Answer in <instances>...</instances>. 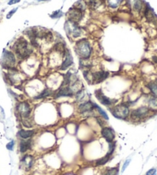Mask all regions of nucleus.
I'll use <instances>...</instances> for the list:
<instances>
[{
    "label": "nucleus",
    "instance_id": "1",
    "mask_svg": "<svg viewBox=\"0 0 157 175\" xmlns=\"http://www.w3.org/2000/svg\"><path fill=\"white\" fill-rule=\"evenodd\" d=\"M14 50L18 56L22 59L28 57L33 53V48L29 45L28 41L23 38H20L16 41L14 45Z\"/></svg>",
    "mask_w": 157,
    "mask_h": 175
},
{
    "label": "nucleus",
    "instance_id": "2",
    "mask_svg": "<svg viewBox=\"0 0 157 175\" xmlns=\"http://www.w3.org/2000/svg\"><path fill=\"white\" fill-rule=\"evenodd\" d=\"M76 52L82 59H89L92 53L90 43L85 39L78 41L76 44Z\"/></svg>",
    "mask_w": 157,
    "mask_h": 175
},
{
    "label": "nucleus",
    "instance_id": "3",
    "mask_svg": "<svg viewBox=\"0 0 157 175\" xmlns=\"http://www.w3.org/2000/svg\"><path fill=\"white\" fill-rule=\"evenodd\" d=\"M112 113L115 117L118 119L125 120L129 117V109L126 105L120 104L112 108Z\"/></svg>",
    "mask_w": 157,
    "mask_h": 175
},
{
    "label": "nucleus",
    "instance_id": "4",
    "mask_svg": "<svg viewBox=\"0 0 157 175\" xmlns=\"http://www.w3.org/2000/svg\"><path fill=\"white\" fill-rule=\"evenodd\" d=\"M16 63V58L13 53L7 50H4L2 56V64L4 67L11 69Z\"/></svg>",
    "mask_w": 157,
    "mask_h": 175
},
{
    "label": "nucleus",
    "instance_id": "5",
    "mask_svg": "<svg viewBox=\"0 0 157 175\" xmlns=\"http://www.w3.org/2000/svg\"><path fill=\"white\" fill-rule=\"evenodd\" d=\"M69 21L77 24L83 18V10L79 7H73L70 9L69 11L67 13Z\"/></svg>",
    "mask_w": 157,
    "mask_h": 175
},
{
    "label": "nucleus",
    "instance_id": "6",
    "mask_svg": "<svg viewBox=\"0 0 157 175\" xmlns=\"http://www.w3.org/2000/svg\"><path fill=\"white\" fill-rule=\"evenodd\" d=\"M65 29L67 34H68L69 36H71L73 38L79 37L82 33L81 29L78 26L77 24L70 22V21L69 20L67 21L66 23L65 24Z\"/></svg>",
    "mask_w": 157,
    "mask_h": 175
},
{
    "label": "nucleus",
    "instance_id": "7",
    "mask_svg": "<svg viewBox=\"0 0 157 175\" xmlns=\"http://www.w3.org/2000/svg\"><path fill=\"white\" fill-rule=\"evenodd\" d=\"M149 113V108L146 106H141L139 108L134 109L131 113V118L134 121H139L146 117Z\"/></svg>",
    "mask_w": 157,
    "mask_h": 175
},
{
    "label": "nucleus",
    "instance_id": "8",
    "mask_svg": "<svg viewBox=\"0 0 157 175\" xmlns=\"http://www.w3.org/2000/svg\"><path fill=\"white\" fill-rule=\"evenodd\" d=\"M109 76V73L106 71H98V72L92 73L90 74V82L92 83H100L104 81Z\"/></svg>",
    "mask_w": 157,
    "mask_h": 175
},
{
    "label": "nucleus",
    "instance_id": "9",
    "mask_svg": "<svg viewBox=\"0 0 157 175\" xmlns=\"http://www.w3.org/2000/svg\"><path fill=\"white\" fill-rule=\"evenodd\" d=\"M19 113L22 116L23 118H27L30 115L31 113V106L27 102H22L19 103L16 106Z\"/></svg>",
    "mask_w": 157,
    "mask_h": 175
},
{
    "label": "nucleus",
    "instance_id": "10",
    "mask_svg": "<svg viewBox=\"0 0 157 175\" xmlns=\"http://www.w3.org/2000/svg\"><path fill=\"white\" fill-rule=\"evenodd\" d=\"M102 136L109 143L113 142V140L115 139V133H114L113 130L110 127H103L102 129Z\"/></svg>",
    "mask_w": 157,
    "mask_h": 175
},
{
    "label": "nucleus",
    "instance_id": "11",
    "mask_svg": "<svg viewBox=\"0 0 157 175\" xmlns=\"http://www.w3.org/2000/svg\"><path fill=\"white\" fill-rule=\"evenodd\" d=\"M96 98L100 100L102 104L106 105V106H110V105H112L113 103V100L106 97L103 93L101 89H98V90L96 91Z\"/></svg>",
    "mask_w": 157,
    "mask_h": 175
},
{
    "label": "nucleus",
    "instance_id": "12",
    "mask_svg": "<svg viewBox=\"0 0 157 175\" xmlns=\"http://www.w3.org/2000/svg\"><path fill=\"white\" fill-rule=\"evenodd\" d=\"M94 108H95V103H92V101L85 102V103H83L79 106V109H80V112L83 113L90 112Z\"/></svg>",
    "mask_w": 157,
    "mask_h": 175
},
{
    "label": "nucleus",
    "instance_id": "13",
    "mask_svg": "<svg viewBox=\"0 0 157 175\" xmlns=\"http://www.w3.org/2000/svg\"><path fill=\"white\" fill-rule=\"evenodd\" d=\"M73 56H72L71 53L69 50H66V53H65V60H64L63 63H62V66H61V70H66L67 68L69 67L73 63Z\"/></svg>",
    "mask_w": 157,
    "mask_h": 175
},
{
    "label": "nucleus",
    "instance_id": "14",
    "mask_svg": "<svg viewBox=\"0 0 157 175\" xmlns=\"http://www.w3.org/2000/svg\"><path fill=\"white\" fill-rule=\"evenodd\" d=\"M33 162H34V158L31 155H26L22 160V164L23 165L24 168L26 170H29L31 169L32 166H33Z\"/></svg>",
    "mask_w": 157,
    "mask_h": 175
},
{
    "label": "nucleus",
    "instance_id": "15",
    "mask_svg": "<svg viewBox=\"0 0 157 175\" xmlns=\"http://www.w3.org/2000/svg\"><path fill=\"white\" fill-rule=\"evenodd\" d=\"M73 95V92L69 86H63L60 89V90L56 94V98L60 97H71Z\"/></svg>",
    "mask_w": 157,
    "mask_h": 175
},
{
    "label": "nucleus",
    "instance_id": "16",
    "mask_svg": "<svg viewBox=\"0 0 157 175\" xmlns=\"http://www.w3.org/2000/svg\"><path fill=\"white\" fill-rule=\"evenodd\" d=\"M32 141L31 140H22L19 144V150L21 153H25L27 150L31 148Z\"/></svg>",
    "mask_w": 157,
    "mask_h": 175
},
{
    "label": "nucleus",
    "instance_id": "17",
    "mask_svg": "<svg viewBox=\"0 0 157 175\" xmlns=\"http://www.w3.org/2000/svg\"><path fill=\"white\" fill-rule=\"evenodd\" d=\"M34 130H20L18 132V135L23 140H28L33 136Z\"/></svg>",
    "mask_w": 157,
    "mask_h": 175
},
{
    "label": "nucleus",
    "instance_id": "18",
    "mask_svg": "<svg viewBox=\"0 0 157 175\" xmlns=\"http://www.w3.org/2000/svg\"><path fill=\"white\" fill-rule=\"evenodd\" d=\"M149 109L155 110L157 109V97H151L149 100Z\"/></svg>",
    "mask_w": 157,
    "mask_h": 175
},
{
    "label": "nucleus",
    "instance_id": "19",
    "mask_svg": "<svg viewBox=\"0 0 157 175\" xmlns=\"http://www.w3.org/2000/svg\"><path fill=\"white\" fill-rule=\"evenodd\" d=\"M147 87L149 88V90L151 91L154 97H157V83H149L147 84Z\"/></svg>",
    "mask_w": 157,
    "mask_h": 175
},
{
    "label": "nucleus",
    "instance_id": "20",
    "mask_svg": "<svg viewBox=\"0 0 157 175\" xmlns=\"http://www.w3.org/2000/svg\"><path fill=\"white\" fill-rule=\"evenodd\" d=\"M52 94H53V92H52L51 89H45V90L42 91V93H41L40 94H39V96H37V97H35V99H42V98H45V97H49V96H51Z\"/></svg>",
    "mask_w": 157,
    "mask_h": 175
},
{
    "label": "nucleus",
    "instance_id": "21",
    "mask_svg": "<svg viewBox=\"0 0 157 175\" xmlns=\"http://www.w3.org/2000/svg\"><path fill=\"white\" fill-rule=\"evenodd\" d=\"M118 173H119L118 167H112V168L106 170L103 175H118Z\"/></svg>",
    "mask_w": 157,
    "mask_h": 175
},
{
    "label": "nucleus",
    "instance_id": "22",
    "mask_svg": "<svg viewBox=\"0 0 157 175\" xmlns=\"http://www.w3.org/2000/svg\"><path fill=\"white\" fill-rule=\"evenodd\" d=\"M85 97H86V91L84 89H81V90H80L77 93L76 98L77 100V101L81 102L84 100Z\"/></svg>",
    "mask_w": 157,
    "mask_h": 175
},
{
    "label": "nucleus",
    "instance_id": "23",
    "mask_svg": "<svg viewBox=\"0 0 157 175\" xmlns=\"http://www.w3.org/2000/svg\"><path fill=\"white\" fill-rule=\"evenodd\" d=\"M109 157H110V156H109V155L106 154V156L104 157H102V158H100V159H99L98 161H96V164L97 166L104 165L105 164H106V163L109 161Z\"/></svg>",
    "mask_w": 157,
    "mask_h": 175
},
{
    "label": "nucleus",
    "instance_id": "24",
    "mask_svg": "<svg viewBox=\"0 0 157 175\" xmlns=\"http://www.w3.org/2000/svg\"><path fill=\"white\" fill-rule=\"evenodd\" d=\"M95 108L99 111V113H100L101 114L102 116H103V118H105L106 120L109 119V117H108V116H107V114H106V113L105 112L104 110H103V109H102V108L100 107V106H99L98 105L96 104V103H95Z\"/></svg>",
    "mask_w": 157,
    "mask_h": 175
},
{
    "label": "nucleus",
    "instance_id": "25",
    "mask_svg": "<svg viewBox=\"0 0 157 175\" xmlns=\"http://www.w3.org/2000/svg\"><path fill=\"white\" fill-rule=\"evenodd\" d=\"M142 2L140 1H135L133 4V8L134 10L136 12H140L142 9Z\"/></svg>",
    "mask_w": 157,
    "mask_h": 175
},
{
    "label": "nucleus",
    "instance_id": "26",
    "mask_svg": "<svg viewBox=\"0 0 157 175\" xmlns=\"http://www.w3.org/2000/svg\"><path fill=\"white\" fill-rule=\"evenodd\" d=\"M122 1H109L108 3H109V6L111 7V8L116 9L117 8L120 3H121Z\"/></svg>",
    "mask_w": 157,
    "mask_h": 175
},
{
    "label": "nucleus",
    "instance_id": "27",
    "mask_svg": "<svg viewBox=\"0 0 157 175\" xmlns=\"http://www.w3.org/2000/svg\"><path fill=\"white\" fill-rule=\"evenodd\" d=\"M116 148V144L114 142L109 143V152H108L107 155L111 156L112 154V153L114 152V150Z\"/></svg>",
    "mask_w": 157,
    "mask_h": 175
},
{
    "label": "nucleus",
    "instance_id": "28",
    "mask_svg": "<svg viewBox=\"0 0 157 175\" xmlns=\"http://www.w3.org/2000/svg\"><path fill=\"white\" fill-rule=\"evenodd\" d=\"M61 16H62V12H61L60 10H58V11L53 13V14L52 15L51 17L52 18H59V17H61Z\"/></svg>",
    "mask_w": 157,
    "mask_h": 175
},
{
    "label": "nucleus",
    "instance_id": "29",
    "mask_svg": "<svg viewBox=\"0 0 157 175\" xmlns=\"http://www.w3.org/2000/svg\"><path fill=\"white\" fill-rule=\"evenodd\" d=\"M13 147H14V141H10V142L6 145L7 149H8V150H13Z\"/></svg>",
    "mask_w": 157,
    "mask_h": 175
},
{
    "label": "nucleus",
    "instance_id": "30",
    "mask_svg": "<svg viewBox=\"0 0 157 175\" xmlns=\"http://www.w3.org/2000/svg\"><path fill=\"white\" fill-rule=\"evenodd\" d=\"M130 161H131V160H130V159L126 160V162L124 163V164H123V169H122V172H123V171H124L125 170H126V167H128V165H129V163H130Z\"/></svg>",
    "mask_w": 157,
    "mask_h": 175
},
{
    "label": "nucleus",
    "instance_id": "31",
    "mask_svg": "<svg viewBox=\"0 0 157 175\" xmlns=\"http://www.w3.org/2000/svg\"><path fill=\"white\" fill-rule=\"evenodd\" d=\"M155 174H156V170L152 168V169H150L149 170H148L146 175H155Z\"/></svg>",
    "mask_w": 157,
    "mask_h": 175
},
{
    "label": "nucleus",
    "instance_id": "32",
    "mask_svg": "<svg viewBox=\"0 0 157 175\" xmlns=\"http://www.w3.org/2000/svg\"><path fill=\"white\" fill-rule=\"evenodd\" d=\"M16 10H17V8H16V9H14V10H12L11 12H10V13H9V14L7 15V19H10V17H11L12 16H13V14H14L15 13H16Z\"/></svg>",
    "mask_w": 157,
    "mask_h": 175
},
{
    "label": "nucleus",
    "instance_id": "33",
    "mask_svg": "<svg viewBox=\"0 0 157 175\" xmlns=\"http://www.w3.org/2000/svg\"><path fill=\"white\" fill-rule=\"evenodd\" d=\"M19 2V0H15V1H10L9 2V5H13L14 3H17Z\"/></svg>",
    "mask_w": 157,
    "mask_h": 175
},
{
    "label": "nucleus",
    "instance_id": "34",
    "mask_svg": "<svg viewBox=\"0 0 157 175\" xmlns=\"http://www.w3.org/2000/svg\"><path fill=\"white\" fill-rule=\"evenodd\" d=\"M152 60H153L155 63H157V56H153V57H152Z\"/></svg>",
    "mask_w": 157,
    "mask_h": 175
}]
</instances>
